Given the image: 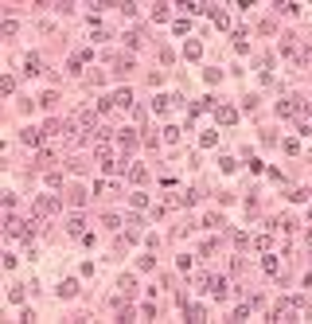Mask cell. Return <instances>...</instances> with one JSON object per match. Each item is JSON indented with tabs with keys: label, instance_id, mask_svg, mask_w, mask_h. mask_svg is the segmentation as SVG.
<instances>
[{
	"label": "cell",
	"instance_id": "6da1fadb",
	"mask_svg": "<svg viewBox=\"0 0 312 324\" xmlns=\"http://www.w3.org/2000/svg\"><path fill=\"white\" fill-rule=\"evenodd\" d=\"M195 285H203V289H207L215 301H226V289H230L222 273H218V277H203V273H199V277H195Z\"/></svg>",
	"mask_w": 312,
	"mask_h": 324
},
{
	"label": "cell",
	"instance_id": "7a4b0ae2",
	"mask_svg": "<svg viewBox=\"0 0 312 324\" xmlns=\"http://www.w3.org/2000/svg\"><path fill=\"white\" fill-rule=\"evenodd\" d=\"M74 129H78V133H94V129H98V109H78V113H74Z\"/></svg>",
	"mask_w": 312,
	"mask_h": 324
},
{
	"label": "cell",
	"instance_id": "3957f363",
	"mask_svg": "<svg viewBox=\"0 0 312 324\" xmlns=\"http://www.w3.org/2000/svg\"><path fill=\"white\" fill-rule=\"evenodd\" d=\"M277 113H281V117H305V98H301V94H293V98L277 102Z\"/></svg>",
	"mask_w": 312,
	"mask_h": 324
},
{
	"label": "cell",
	"instance_id": "277c9868",
	"mask_svg": "<svg viewBox=\"0 0 312 324\" xmlns=\"http://www.w3.org/2000/svg\"><path fill=\"white\" fill-rule=\"evenodd\" d=\"M59 207H62V203H59L55 195H39V199H35V215H39V219H51V215H59Z\"/></svg>",
	"mask_w": 312,
	"mask_h": 324
},
{
	"label": "cell",
	"instance_id": "5b68a950",
	"mask_svg": "<svg viewBox=\"0 0 312 324\" xmlns=\"http://www.w3.org/2000/svg\"><path fill=\"white\" fill-rule=\"evenodd\" d=\"M297 313H301V301H281V305H277V309H273V317H269V321H289V317H297Z\"/></svg>",
	"mask_w": 312,
	"mask_h": 324
},
{
	"label": "cell",
	"instance_id": "8992f818",
	"mask_svg": "<svg viewBox=\"0 0 312 324\" xmlns=\"http://www.w3.org/2000/svg\"><path fill=\"white\" fill-rule=\"evenodd\" d=\"M117 149H121V157L133 153V149H137V133H133V129H117Z\"/></svg>",
	"mask_w": 312,
	"mask_h": 324
},
{
	"label": "cell",
	"instance_id": "52a82bcc",
	"mask_svg": "<svg viewBox=\"0 0 312 324\" xmlns=\"http://www.w3.org/2000/svg\"><path fill=\"white\" fill-rule=\"evenodd\" d=\"M66 203H70V207H86V203H90V192H86V188H78V184H74V188H70V192H66Z\"/></svg>",
	"mask_w": 312,
	"mask_h": 324
},
{
	"label": "cell",
	"instance_id": "ba28073f",
	"mask_svg": "<svg viewBox=\"0 0 312 324\" xmlns=\"http://www.w3.org/2000/svg\"><path fill=\"white\" fill-rule=\"evenodd\" d=\"M215 121H218V125H234V121H238V109H230V106H215Z\"/></svg>",
	"mask_w": 312,
	"mask_h": 324
},
{
	"label": "cell",
	"instance_id": "9c48e42d",
	"mask_svg": "<svg viewBox=\"0 0 312 324\" xmlns=\"http://www.w3.org/2000/svg\"><path fill=\"white\" fill-rule=\"evenodd\" d=\"M24 74H28V78L43 74V59H39V55H28V59H24Z\"/></svg>",
	"mask_w": 312,
	"mask_h": 324
},
{
	"label": "cell",
	"instance_id": "30bf717a",
	"mask_svg": "<svg viewBox=\"0 0 312 324\" xmlns=\"http://www.w3.org/2000/svg\"><path fill=\"white\" fill-rule=\"evenodd\" d=\"M20 141H24V145H31V149H35V145H39V141H43V129H31V125H28V129H20Z\"/></svg>",
	"mask_w": 312,
	"mask_h": 324
},
{
	"label": "cell",
	"instance_id": "8fae6325",
	"mask_svg": "<svg viewBox=\"0 0 312 324\" xmlns=\"http://www.w3.org/2000/svg\"><path fill=\"white\" fill-rule=\"evenodd\" d=\"M66 230H70L74 238H82V234H86V219H82V215H70V219H66Z\"/></svg>",
	"mask_w": 312,
	"mask_h": 324
},
{
	"label": "cell",
	"instance_id": "7c38bea8",
	"mask_svg": "<svg viewBox=\"0 0 312 324\" xmlns=\"http://www.w3.org/2000/svg\"><path fill=\"white\" fill-rule=\"evenodd\" d=\"M261 270L269 273V277H281V262H277V254H269V250H265V262H261Z\"/></svg>",
	"mask_w": 312,
	"mask_h": 324
},
{
	"label": "cell",
	"instance_id": "4fadbf2b",
	"mask_svg": "<svg viewBox=\"0 0 312 324\" xmlns=\"http://www.w3.org/2000/svg\"><path fill=\"white\" fill-rule=\"evenodd\" d=\"M184 313H187V321H207V309H203V305H184Z\"/></svg>",
	"mask_w": 312,
	"mask_h": 324
},
{
	"label": "cell",
	"instance_id": "5bb4252c",
	"mask_svg": "<svg viewBox=\"0 0 312 324\" xmlns=\"http://www.w3.org/2000/svg\"><path fill=\"white\" fill-rule=\"evenodd\" d=\"M113 106L129 109V106H133V90H129V86H125V90H117V94H113Z\"/></svg>",
	"mask_w": 312,
	"mask_h": 324
},
{
	"label": "cell",
	"instance_id": "9a60e30c",
	"mask_svg": "<svg viewBox=\"0 0 312 324\" xmlns=\"http://www.w3.org/2000/svg\"><path fill=\"white\" fill-rule=\"evenodd\" d=\"M117 289H121L125 297H129V293H137V277H133V273H125V277L117 281Z\"/></svg>",
	"mask_w": 312,
	"mask_h": 324
},
{
	"label": "cell",
	"instance_id": "2e32d148",
	"mask_svg": "<svg viewBox=\"0 0 312 324\" xmlns=\"http://www.w3.org/2000/svg\"><path fill=\"white\" fill-rule=\"evenodd\" d=\"M129 66H133V55H117V59H113V70H117V74H125Z\"/></svg>",
	"mask_w": 312,
	"mask_h": 324
},
{
	"label": "cell",
	"instance_id": "e0dca14e",
	"mask_svg": "<svg viewBox=\"0 0 312 324\" xmlns=\"http://www.w3.org/2000/svg\"><path fill=\"white\" fill-rule=\"evenodd\" d=\"M129 180H133V184H145V180H149V168L133 164V168H129Z\"/></svg>",
	"mask_w": 312,
	"mask_h": 324
},
{
	"label": "cell",
	"instance_id": "ac0fdd59",
	"mask_svg": "<svg viewBox=\"0 0 312 324\" xmlns=\"http://www.w3.org/2000/svg\"><path fill=\"white\" fill-rule=\"evenodd\" d=\"M74 293H78V281H74V277H66V281L59 285V297H74Z\"/></svg>",
	"mask_w": 312,
	"mask_h": 324
},
{
	"label": "cell",
	"instance_id": "d6986e66",
	"mask_svg": "<svg viewBox=\"0 0 312 324\" xmlns=\"http://www.w3.org/2000/svg\"><path fill=\"white\" fill-rule=\"evenodd\" d=\"M39 106H43V109H55V106H59V94H55V90H43V98H39Z\"/></svg>",
	"mask_w": 312,
	"mask_h": 324
},
{
	"label": "cell",
	"instance_id": "ffe728a7",
	"mask_svg": "<svg viewBox=\"0 0 312 324\" xmlns=\"http://www.w3.org/2000/svg\"><path fill=\"white\" fill-rule=\"evenodd\" d=\"M16 32H20V24H16V20H4V24H0V35H8V39H12Z\"/></svg>",
	"mask_w": 312,
	"mask_h": 324
},
{
	"label": "cell",
	"instance_id": "44dd1931",
	"mask_svg": "<svg viewBox=\"0 0 312 324\" xmlns=\"http://www.w3.org/2000/svg\"><path fill=\"white\" fill-rule=\"evenodd\" d=\"M8 301H12V305H24V285H12V289H8Z\"/></svg>",
	"mask_w": 312,
	"mask_h": 324
},
{
	"label": "cell",
	"instance_id": "7402d4cb",
	"mask_svg": "<svg viewBox=\"0 0 312 324\" xmlns=\"http://www.w3.org/2000/svg\"><path fill=\"white\" fill-rule=\"evenodd\" d=\"M254 246H258V250H273V234H258Z\"/></svg>",
	"mask_w": 312,
	"mask_h": 324
},
{
	"label": "cell",
	"instance_id": "603a6c76",
	"mask_svg": "<svg viewBox=\"0 0 312 324\" xmlns=\"http://www.w3.org/2000/svg\"><path fill=\"white\" fill-rule=\"evenodd\" d=\"M215 250H218V238H207V242H203V246H199V254H203V258H211V254H215Z\"/></svg>",
	"mask_w": 312,
	"mask_h": 324
},
{
	"label": "cell",
	"instance_id": "cb8c5ba5",
	"mask_svg": "<svg viewBox=\"0 0 312 324\" xmlns=\"http://www.w3.org/2000/svg\"><path fill=\"white\" fill-rule=\"evenodd\" d=\"M129 203H133V207H149V195H145V192H133Z\"/></svg>",
	"mask_w": 312,
	"mask_h": 324
},
{
	"label": "cell",
	"instance_id": "d4e9b609",
	"mask_svg": "<svg viewBox=\"0 0 312 324\" xmlns=\"http://www.w3.org/2000/svg\"><path fill=\"white\" fill-rule=\"evenodd\" d=\"M184 55H187V59H199V55H203V47H199V43H195V39H191V43H187V47H184Z\"/></svg>",
	"mask_w": 312,
	"mask_h": 324
},
{
	"label": "cell",
	"instance_id": "484cf974",
	"mask_svg": "<svg viewBox=\"0 0 312 324\" xmlns=\"http://www.w3.org/2000/svg\"><path fill=\"white\" fill-rule=\"evenodd\" d=\"M234 246H238V250H246V246H250V234H242V230H234Z\"/></svg>",
	"mask_w": 312,
	"mask_h": 324
},
{
	"label": "cell",
	"instance_id": "4316f807",
	"mask_svg": "<svg viewBox=\"0 0 312 324\" xmlns=\"http://www.w3.org/2000/svg\"><path fill=\"white\" fill-rule=\"evenodd\" d=\"M153 20H156V24H160V20H168V4H156V8H153Z\"/></svg>",
	"mask_w": 312,
	"mask_h": 324
},
{
	"label": "cell",
	"instance_id": "83f0119b",
	"mask_svg": "<svg viewBox=\"0 0 312 324\" xmlns=\"http://www.w3.org/2000/svg\"><path fill=\"white\" fill-rule=\"evenodd\" d=\"M102 227H109V230H117V227H121V219H117V215H102Z\"/></svg>",
	"mask_w": 312,
	"mask_h": 324
},
{
	"label": "cell",
	"instance_id": "f1b7e54d",
	"mask_svg": "<svg viewBox=\"0 0 312 324\" xmlns=\"http://www.w3.org/2000/svg\"><path fill=\"white\" fill-rule=\"evenodd\" d=\"M0 90H4V94H12V90H16V78H12V74H8V78H0Z\"/></svg>",
	"mask_w": 312,
	"mask_h": 324
},
{
	"label": "cell",
	"instance_id": "f546056e",
	"mask_svg": "<svg viewBox=\"0 0 312 324\" xmlns=\"http://www.w3.org/2000/svg\"><path fill=\"white\" fill-rule=\"evenodd\" d=\"M86 82H90V86H102L105 74H102V70H94V74H86Z\"/></svg>",
	"mask_w": 312,
	"mask_h": 324
},
{
	"label": "cell",
	"instance_id": "4dcf8cb0",
	"mask_svg": "<svg viewBox=\"0 0 312 324\" xmlns=\"http://www.w3.org/2000/svg\"><path fill=\"white\" fill-rule=\"evenodd\" d=\"M47 188H62V176L59 172H47Z\"/></svg>",
	"mask_w": 312,
	"mask_h": 324
},
{
	"label": "cell",
	"instance_id": "1f68e13d",
	"mask_svg": "<svg viewBox=\"0 0 312 324\" xmlns=\"http://www.w3.org/2000/svg\"><path fill=\"white\" fill-rule=\"evenodd\" d=\"M203 227H215V230H218V227H222V219H218V215H203Z\"/></svg>",
	"mask_w": 312,
	"mask_h": 324
}]
</instances>
